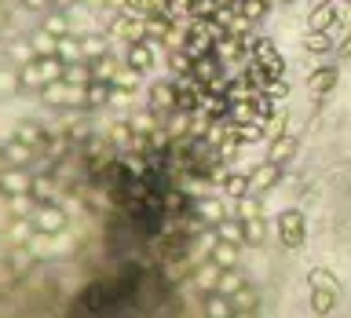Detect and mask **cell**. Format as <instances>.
<instances>
[{"mask_svg":"<svg viewBox=\"0 0 351 318\" xmlns=\"http://www.w3.org/2000/svg\"><path fill=\"white\" fill-rule=\"evenodd\" d=\"M333 300H337L333 289H315V296H311V311H315V315L333 311Z\"/></svg>","mask_w":351,"mask_h":318,"instance_id":"7c38bea8","label":"cell"},{"mask_svg":"<svg viewBox=\"0 0 351 318\" xmlns=\"http://www.w3.org/2000/svg\"><path fill=\"white\" fill-rule=\"evenodd\" d=\"M304 48L311 51V55H326V51L333 48V37H329L326 29H307V34H304Z\"/></svg>","mask_w":351,"mask_h":318,"instance_id":"30bf717a","label":"cell"},{"mask_svg":"<svg viewBox=\"0 0 351 318\" xmlns=\"http://www.w3.org/2000/svg\"><path fill=\"white\" fill-rule=\"evenodd\" d=\"M12 84H15V77L8 70H0V92H12Z\"/></svg>","mask_w":351,"mask_h":318,"instance_id":"9a60e30c","label":"cell"},{"mask_svg":"<svg viewBox=\"0 0 351 318\" xmlns=\"http://www.w3.org/2000/svg\"><path fill=\"white\" fill-rule=\"evenodd\" d=\"M23 4H26V8H34V12H37V8H44L48 0H23Z\"/></svg>","mask_w":351,"mask_h":318,"instance_id":"e0dca14e","label":"cell"},{"mask_svg":"<svg viewBox=\"0 0 351 318\" xmlns=\"http://www.w3.org/2000/svg\"><path fill=\"white\" fill-rule=\"evenodd\" d=\"M348 4H351V0H348Z\"/></svg>","mask_w":351,"mask_h":318,"instance_id":"ac0fdd59","label":"cell"},{"mask_svg":"<svg viewBox=\"0 0 351 318\" xmlns=\"http://www.w3.org/2000/svg\"><path fill=\"white\" fill-rule=\"evenodd\" d=\"M223 190H227V194L231 198H249L252 194V190H249V172H231L227 179H223Z\"/></svg>","mask_w":351,"mask_h":318,"instance_id":"8fae6325","label":"cell"},{"mask_svg":"<svg viewBox=\"0 0 351 318\" xmlns=\"http://www.w3.org/2000/svg\"><path fill=\"white\" fill-rule=\"evenodd\" d=\"M337 23V4H315L307 15V29H333Z\"/></svg>","mask_w":351,"mask_h":318,"instance_id":"9c48e42d","label":"cell"},{"mask_svg":"<svg viewBox=\"0 0 351 318\" xmlns=\"http://www.w3.org/2000/svg\"><path fill=\"white\" fill-rule=\"evenodd\" d=\"M125 66H132L135 73H146V70H154V44H151V40H135V44H129V55H125Z\"/></svg>","mask_w":351,"mask_h":318,"instance_id":"277c9868","label":"cell"},{"mask_svg":"<svg viewBox=\"0 0 351 318\" xmlns=\"http://www.w3.org/2000/svg\"><path fill=\"white\" fill-rule=\"evenodd\" d=\"M238 249H242V241H231V238H220L216 235V246H212V263H220V267H234Z\"/></svg>","mask_w":351,"mask_h":318,"instance_id":"52a82bcc","label":"cell"},{"mask_svg":"<svg viewBox=\"0 0 351 318\" xmlns=\"http://www.w3.org/2000/svg\"><path fill=\"white\" fill-rule=\"evenodd\" d=\"M146 110H154L157 118H168V114L176 110V84H168V81L151 84V92H146Z\"/></svg>","mask_w":351,"mask_h":318,"instance_id":"6da1fadb","label":"cell"},{"mask_svg":"<svg viewBox=\"0 0 351 318\" xmlns=\"http://www.w3.org/2000/svg\"><path fill=\"white\" fill-rule=\"evenodd\" d=\"M333 84H337V66L329 62V66H318L311 77H307V88H311V99H322V95L333 92Z\"/></svg>","mask_w":351,"mask_h":318,"instance_id":"5b68a950","label":"cell"},{"mask_svg":"<svg viewBox=\"0 0 351 318\" xmlns=\"http://www.w3.org/2000/svg\"><path fill=\"white\" fill-rule=\"evenodd\" d=\"M81 55H84V62L110 55V40H106L103 34H84L81 37Z\"/></svg>","mask_w":351,"mask_h":318,"instance_id":"ba28073f","label":"cell"},{"mask_svg":"<svg viewBox=\"0 0 351 318\" xmlns=\"http://www.w3.org/2000/svg\"><path fill=\"white\" fill-rule=\"evenodd\" d=\"M307 282H311V289H333V293H340V282L329 271H311V274H307Z\"/></svg>","mask_w":351,"mask_h":318,"instance_id":"4fadbf2b","label":"cell"},{"mask_svg":"<svg viewBox=\"0 0 351 318\" xmlns=\"http://www.w3.org/2000/svg\"><path fill=\"white\" fill-rule=\"evenodd\" d=\"M278 235H282V246H304V212H296V209H285L282 216H278Z\"/></svg>","mask_w":351,"mask_h":318,"instance_id":"7a4b0ae2","label":"cell"},{"mask_svg":"<svg viewBox=\"0 0 351 318\" xmlns=\"http://www.w3.org/2000/svg\"><path fill=\"white\" fill-rule=\"evenodd\" d=\"M278 179H282V165H274V161H263V165H252L249 168V190H252V194L271 190Z\"/></svg>","mask_w":351,"mask_h":318,"instance_id":"3957f363","label":"cell"},{"mask_svg":"<svg viewBox=\"0 0 351 318\" xmlns=\"http://www.w3.org/2000/svg\"><path fill=\"white\" fill-rule=\"evenodd\" d=\"M337 51H340V55H344V59H351V34H348L344 40H340V48H337Z\"/></svg>","mask_w":351,"mask_h":318,"instance_id":"2e32d148","label":"cell"},{"mask_svg":"<svg viewBox=\"0 0 351 318\" xmlns=\"http://www.w3.org/2000/svg\"><path fill=\"white\" fill-rule=\"evenodd\" d=\"M293 157H296V140H293V135H278V140H271L268 161H274V165L285 168V161H293Z\"/></svg>","mask_w":351,"mask_h":318,"instance_id":"8992f818","label":"cell"},{"mask_svg":"<svg viewBox=\"0 0 351 318\" xmlns=\"http://www.w3.org/2000/svg\"><path fill=\"white\" fill-rule=\"evenodd\" d=\"M263 95H268V99H274V103H282L285 95H289V84H285L282 77H271L268 88H263Z\"/></svg>","mask_w":351,"mask_h":318,"instance_id":"5bb4252c","label":"cell"}]
</instances>
